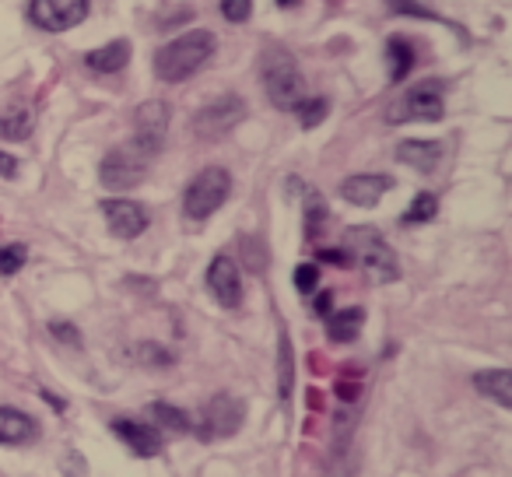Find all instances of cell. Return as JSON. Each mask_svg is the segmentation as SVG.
<instances>
[{
    "label": "cell",
    "instance_id": "3957f363",
    "mask_svg": "<svg viewBox=\"0 0 512 477\" xmlns=\"http://www.w3.org/2000/svg\"><path fill=\"white\" fill-rule=\"evenodd\" d=\"M344 243H348L351 253V264H358L365 274H369L376 285H393L400 278V264H397V253L390 250L383 235L369 225H355L348 228L344 235Z\"/></svg>",
    "mask_w": 512,
    "mask_h": 477
},
{
    "label": "cell",
    "instance_id": "9c48e42d",
    "mask_svg": "<svg viewBox=\"0 0 512 477\" xmlns=\"http://www.w3.org/2000/svg\"><path fill=\"white\" fill-rule=\"evenodd\" d=\"M88 8H92V0H32L29 18L36 22V29L57 36V32L78 29L88 18Z\"/></svg>",
    "mask_w": 512,
    "mask_h": 477
},
{
    "label": "cell",
    "instance_id": "4dcf8cb0",
    "mask_svg": "<svg viewBox=\"0 0 512 477\" xmlns=\"http://www.w3.org/2000/svg\"><path fill=\"white\" fill-rule=\"evenodd\" d=\"M50 334L57 337V341L71 344V348H81V334H78V327H74V323L53 320V323H50Z\"/></svg>",
    "mask_w": 512,
    "mask_h": 477
},
{
    "label": "cell",
    "instance_id": "44dd1931",
    "mask_svg": "<svg viewBox=\"0 0 512 477\" xmlns=\"http://www.w3.org/2000/svg\"><path fill=\"white\" fill-rule=\"evenodd\" d=\"M148 418L155 428H165V432H176V435H186L190 432V414L179 411V407L165 404V400H155V404L148 407Z\"/></svg>",
    "mask_w": 512,
    "mask_h": 477
},
{
    "label": "cell",
    "instance_id": "cb8c5ba5",
    "mask_svg": "<svg viewBox=\"0 0 512 477\" xmlns=\"http://www.w3.org/2000/svg\"><path fill=\"white\" fill-rule=\"evenodd\" d=\"M390 4V11L393 15H407V18H421V22H439V25H449V29H456V32H463L460 25H453V22H446V18L439 15V11H432L428 4H421V0H386Z\"/></svg>",
    "mask_w": 512,
    "mask_h": 477
},
{
    "label": "cell",
    "instance_id": "8fae6325",
    "mask_svg": "<svg viewBox=\"0 0 512 477\" xmlns=\"http://www.w3.org/2000/svg\"><path fill=\"white\" fill-rule=\"evenodd\" d=\"M207 292H211L214 302L225 309L242 306V274L232 257L218 253V257L211 260V267H207Z\"/></svg>",
    "mask_w": 512,
    "mask_h": 477
},
{
    "label": "cell",
    "instance_id": "836d02e7",
    "mask_svg": "<svg viewBox=\"0 0 512 477\" xmlns=\"http://www.w3.org/2000/svg\"><path fill=\"white\" fill-rule=\"evenodd\" d=\"M0 176H8V179L18 176V158L8 155V151H0Z\"/></svg>",
    "mask_w": 512,
    "mask_h": 477
},
{
    "label": "cell",
    "instance_id": "f546056e",
    "mask_svg": "<svg viewBox=\"0 0 512 477\" xmlns=\"http://www.w3.org/2000/svg\"><path fill=\"white\" fill-rule=\"evenodd\" d=\"M316 285H320V267H316V264H299V267H295V288H299L302 295H313Z\"/></svg>",
    "mask_w": 512,
    "mask_h": 477
},
{
    "label": "cell",
    "instance_id": "d4e9b609",
    "mask_svg": "<svg viewBox=\"0 0 512 477\" xmlns=\"http://www.w3.org/2000/svg\"><path fill=\"white\" fill-rule=\"evenodd\" d=\"M295 116H299V123L306 130H313V127H320L323 120H327V113H330V102L327 99H302L299 106L292 109Z\"/></svg>",
    "mask_w": 512,
    "mask_h": 477
},
{
    "label": "cell",
    "instance_id": "7402d4cb",
    "mask_svg": "<svg viewBox=\"0 0 512 477\" xmlns=\"http://www.w3.org/2000/svg\"><path fill=\"white\" fill-rule=\"evenodd\" d=\"M386 60H390V81L393 85H400V81L411 74V67H414V50H411V43L407 39H400V36H393L390 43H386Z\"/></svg>",
    "mask_w": 512,
    "mask_h": 477
},
{
    "label": "cell",
    "instance_id": "6da1fadb",
    "mask_svg": "<svg viewBox=\"0 0 512 477\" xmlns=\"http://www.w3.org/2000/svg\"><path fill=\"white\" fill-rule=\"evenodd\" d=\"M214 53V36L207 29H190L183 36H176L172 43H165L162 50L155 53V74L169 85H179V81H190L200 67L211 60Z\"/></svg>",
    "mask_w": 512,
    "mask_h": 477
},
{
    "label": "cell",
    "instance_id": "7c38bea8",
    "mask_svg": "<svg viewBox=\"0 0 512 477\" xmlns=\"http://www.w3.org/2000/svg\"><path fill=\"white\" fill-rule=\"evenodd\" d=\"M102 218H106L109 232L120 235V239H137V235L148 228V211H144L137 200H127V197L102 200Z\"/></svg>",
    "mask_w": 512,
    "mask_h": 477
},
{
    "label": "cell",
    "instance_id": "2e32d148",
    "mask_svg": "<svg viewBox=\"0 0 512 477\" xmlns=\"http://www.w3.org/2000/svg\"><path fill=\"white\" fill-rule=\"evenodd\" d=\"M127 60H130V43L127 39H113V43L88 53L85 64H88V71H95V74H116L127 67Z\"/></svg>",
    "mask_w": 512,
    "mask_h": 477
},
{
    "label": "cell",
    "instance_id": "d6986e66",
    "mask_svg": "<svg viewBox=\"0 0 512 477\" xmlns=\"http://www.w3.org/2000/svg\"><path fill=\"white\" fill-rule=\"evenodd\" d=\"M362 327H365V309H358V306L337 309V313L327 316V334H330V341H337V344L355 341V337L362 334Z\"/></svg>",
    "mask_w": 512,
    "mask_h": 477
},
{
    "label": "cell",
    "instance_id": "484cf974",
    "mask_svg": "<svg viewBox=\"0 0 512 477\" xmlns=\"http://www.w3.org/2000/svg\"><path fill=\"white\" fill-rule=\"evenodd\" d=\"M25 260H29V246L25 243L0 246V278H15L25 267Z\"/></svg>",
    "mask_w": 512,
    "mask_h": 477
},
{
    "label": "cell",
    "instance_id": "5bb4252c",
    "mask_svg": "<svg viewBox=\"0 0 512 477\" xmlns=\"http://www.w3.org/2000/svg\"><path fill=\"white\" fill-rule=\"evenodd\" d=\"M386 190H393V179L390 176H369V172H362V176H348L341 183V197L355 207H376L379 200L386 197Z\"/></svg>",
    "mask_w": 512,
    "mask_h": 477
},
{
    "label": "cell",
    "instance_id": "83f0119b",
    "mask_svg": "<svg viewBox=\"0 0 512 477\" xmlns=\"http://www.w3.org/2000/svg\"><path fill=\"white\" fill-rule=\"evenodd\" d=\"M435 214H439V200H435L432 193H418V197L411 200V207L404 211V221L407 225H421V221H432Z\"/></svg>",
    "mask_w": 512,
    "mask_h": 477
},
{
    "label": "cell",
    "instance_id": "d590c367",
    "mask_svg": "<svg viewBox=\"0 0 512 477\" xmlns=\"http://www.w3.org/2000/svg\"><path fill=\"white\" fill-rule=\"evenodd\" d=\"M281 8H295V4H302V0H278Z\"/></svg>",
    "mask_w": 512,
    "mask_h": 477
},
{
    "label": "cell",
    "instance_id": "f1b7e54d",
    "mask_svg": "<svg viewBox=\"0 0 512 477\" xmlns=\"http://www.w3.org/2000/svg\"><path fill=\"white\" fill-rule=\"evenodd\" d=\"M221 15L232 25H246L253 15V0H221Z\"/></svg>",
    "mask_w": 512,
    "mask_h": 477
},
{
    "label": "cell",
    "instance_id": "e575fe53",
    "mask_svg": "<svg viewBox=\"0 0 512 477\" xmlns=\"http://www.w3.org/2000/svg\"><path fill=\"white\" fill-rule=\"evenodd\" d=\"M330 302H334V295H330V292H320V295H316V313H320V316H330Z\"/></svg>",
    "mask_w": 512,
    "mask_h": 477
},
{
    "label": "cell",
    "instance_id": "7a4b0ae2",
    "mask_svg": "<svg viewBox=\"0 0 512 477\" xmlns=\"http://www.w3.org/2000/svg\"><path fill=\"white\" fill-rule=\"evenodd\" d=\"M260 78H264V92L271 99L274 109H295L306 99V78H302L299 64L288 50L271 46V50L260 57Z\"/></svg>",
    "mask_w": 512,
    "mask_h": 477
},
{
    "label": "cell",
    "instance_id": "52a82bcc",
    "mask_svg": "<svg viewBox=\"0 0 512 477\" xmlns=\"http://www.w3.org/2000/svg\"><path fill=\"white\" fill-rule=\"evenodd\" d=\"M246 421V404L232 393H218V397L207 400L204 414H200V425H197V435L204 442H214V439H228L235 435Z\"/></svg>",
    "mask_w": 512,
    "mask_h": 477
},
{
    "label": "cell",
    "instance_id": "8992f818",
    "mask_svg": "<svg viewBox=\"0 0 512 477\" xmlns=\"http://www.w3.org/2000/svg\"><path fill=\"white\" fill-rule=\"evenodd\" d=\"M148 162L151 158L144 155L134 141L120 144V148H113L102 158V165H99L102 186H106V190H134V186H141L144 176H148Z\"/></svg>",
    "mask_w": 512,
    "mask_h": 477
},
{
    "label": "cell",
    "instance_id": "ac0fdd59",
    "mask_svg": "<svg viewBox=\"0 0 512 477\" xmlns=\"http://www.w3.org/2000/svg\"><path fill=\"white\" fill-rule=\"evenodd\" d=\"M477 393L491 397L498 407H512V372L509 369H484L474 376Z\"/></svg>",
    "mask_w": 512,
    "mask_h": 477
},
{
    "label": "cell",
    "instance_id": "ffe728a7",
    "mask_svg": "<svg viewBox=\"0 0 512 477\" xmlns=\"http://www.w3.org/2000/svg\"><path fill=\"white\" fill-rule=\"evenodd\" d=\"M292 386H295V351H292V337L288 330H281L278 337V397L288 404L292 397Z\"/></svg>",
    "mask_w": 512,
    "mask_h": 477
},
{
    "label": "cell",
    "instance_id": "30bf717a",
    "mask_svg": "<svg viewBox=\"0 0 512 477\" xmlns=\"http://www.w3.org/2000/svg\"><path fill=\"white\" fill-rule=\"evenodd\" d=\"M165 134H169V102L162 99L141 102L134 113V144L148 158H155L165 144Z\"/></svg>",
    "mask_w": 512,
    "mask_h": 477
},
{
    "label": "cell",
    "instance_id": "1f68e13d",
    "mask_svg": "<svg viewBox=\"0 0 512 477\" xmlns=\"http://www.w3.org/2000/svg\"><path fill=\"white\" fill-rule=\"evenodd\" d=\"M137 355H141L144 365H169L172 362L169 351L158 348V344H141V348H137Z\"/></svg>",
    "mask_w": 512,
    "mask_h": 477
},
{
    "label": "cell",
    "instance_id": "5b68a950",
    "mask_svg": "<svg viewBox=\"0 0 512 477\" xmlns=\"http://www.w3.org/2000/svg\"><path fill=\"white\" fill-rule=\"evenodd\" d=\"M442 116H446V102H442L439 81H421V85L407 88L386 109V123H439Z\"/></svg>",
    "mask_w": 512,
    "mask_h": 477
},
{
    "label": "cell",
    "instance_id": "9a60e30c",
    "mask_svg": "<svg viewBox=\"0 0 512 477\" xmlns=\"http://www.w3.org/2000/svg\"><path fill=\"white\" fill-rule=\"evenodd\" d=\"M39 435V425L18 407H0V442L4 446H25Z\"/></svg>",
    "mask_w": 512,
    "mask_h": 477
},
{
    "label": "cell",
    "instance_id": "4316f807",
    "mask_svg": "<svg viewBox=\"0 0 512 477\" xmlns=\"http://www.w3.org/2000/svg\"><path fill=\"white\" fill-rule=\"evenodd\" d=\"M323 221H327V200H323L320 193H309L306 197V239L309 243L323 232Z\"/></svg>",
    "mask_w": 512,
    "mask_h": 477
},
{
    "label": "cell",
    "instance_id": "ba28073f",
    "mask_svg": "<svg viewBox=\"0 0 512 477\" xmlns=\"http://www.w3.org/2000/svg\"><path fill=\"white\" fill-rule=\"evenodd\" d=\"M242 116H246V102L239 95H221V99H214L211 106H204L193 116V134L204 137V141H221V137L239 127Z\"/></svg>",
    "mask_w": 512,
    "mask_h": 477
},
{
    "label": "cell",
    "instance_id": "277c9868",
    "mask_svg": "<svg viewBox=\"0 0 512 477\" xmlns=\"http://www.w3.org/2000/svg\"><path fill=\"white\" fill-rule=\"evenodd\" d=\"M228 193H232V176H228L221 165H207V169L197 172V176L190 179V186H186L183 214L190 221L211 218V214L228 200Z\"/></svg>",
    "mask_w": 512,
    "mask_h": 477
},
{
    "label": "cell",
    "instance_id": "e0dca14e",
    "mask_svg": "<svg viewBox=\"0 0 512 477\" xmlns=\"http://www.w3.org/2000/svg\"><path fill=\"white\" fill-rule=\"evenodd\" d=\"M397 158L404 165H411V169H418V172H432L435 165H439V158H442V144L439 141H400V148H397Z\"/></svg>",
    "mask_w": 512,
    "mask_h": 477
},
{
    "label": "cell",
    "instance_id": "4fadbf2b",
    "mask_svg": "<svg viewBox=\"0 0 512 477\" xmlns=\"http://www.w3.org/2000/svg\"><path fill=\"white\" fill-rule=\"evenodd\" d=\"M113 432L120 435V442H127V449L134 456H158L162 453V432L148 421H134V418H116Z\"/></svg>",
    "mask_w": 512,
    "mask_h": 477
},
{
    "label": "cell",
    "instance_id": "603a6c76",
    "mask_svg": "<svg viewBox=\"0 0 512 477\" xmlns=\"http://www.w3.org/2000/svg\"><path fill=\"white\" fill-rule=\"evenodd\" d=\"M32 109L29 106H15V109H8V113L0 116V137L4 141H25V137L32 134Z\"/></svg>",
    "mask_w": 512,
    "mask_h": 477
},
{
    "label": "cell",
    "instance_id": "d6a6232c",
    "mask_svg": "<svg viewBox=\"0 0 512 477\" xmlns=\"http://www.w3.org/2000/svg\"><path fill=\"white\" fill-rule=\"evenodd\" d=\"M320 260H327V264H334V267H351L348 250H320Z\"/></svg>",
    "mask_w": 512,
    "mask_h": 477
}]
</instances>
